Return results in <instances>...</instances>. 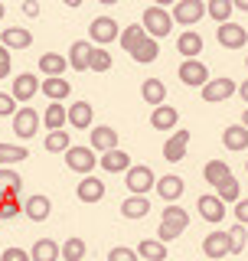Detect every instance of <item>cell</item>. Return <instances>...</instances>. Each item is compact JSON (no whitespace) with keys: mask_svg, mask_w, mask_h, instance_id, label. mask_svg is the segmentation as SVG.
Returning <instances> with one entry per match:
<instances>
[{"mask_svg":"<svg viewBox=\"0 0 248 261\" xmlns=\"http://www.w3.org/2000/svg\"><path fill=\"white\" fill-rule=\"evenodd\" d=\"M140 27H144V33L151 39H157L160 43L163 36H170L173 33V16H170V10H163V7H147L144 10V16H140Z\"/></svg>","mask_w":248,"mask_h":261,"instance_id":"obj_1","label":"cell"},{"mask_svg":"<svg viewBox=\"0 0 248 261\" xmlns=\"http://www.w3.org/2000/svg\"><path fill=\"white\" fill-rule=\"evenodd\" d=\"M124 186L131 190V196H147L157 186V176L151 167H144V163H137V167H131L128 173H124Z\"/></svg>","mask_w":248,"mask_h":261,"instance_id":"obj_2","label":"cell"},{"mask_svg":"<svg viewBox=\"0 0 248 261\" xmlns=\"http://www.w3.org/2000/svg\"><path fill=\"white\" fill-rule=\"evenodd\" d=\"M95 163L98 160H95V150H92V147H76V144H72L69 150H65V167H69L72 173L88 176L95 170Z\"/></svg>","mask_w":248,"mask_h":261,"instance_id":"obj_3","label":"cell"},{"mask_svg":"<svg viewBox=\"0 0 248 261\" xmlns=\"http://www.w3.org/2000/svg\"><path fill=\"white\" fill-rule=\"evenodd\" d=\"M88 36H92V43L95 46H108V43H114V39L121 36V30H118V23L111 20V16H95L92 23H88Z\"/></svg>","mask_w":248,"mask_h":261,"instance_id":"obj_4","label":"cell"},{"mask_svg":"<svg viewBox=\"0 0 248 261\" xmlns=\"http://www.w3.org/2000/svg\"><path fill=\"white\" fill-rule=\"evenodd\" d=\"M39 124H43V118L36 114V108H16V114H13V134L20 137V141H30L33 134L39 130Z\"/></svg>","mask_w":248,"mask_h":261,"instance_id":"obj_5","label":"cell"},{"mask_svg":"<svg viewBox=\"0 0 248 261\" xmlns=\"http://www.w3.org/2000/svg\"><path fill=\"white\" fill-rule=\"evenodd\" d=\"M173 23H183V27H193V23H200L206 16V4L203 0H180V4H173Z\"/></svg>","mask_w":248,"mask_h":261,"instance_id":"obj_6","label":"cell"},{"mask_svg":"<svg viewBox=\"0 0 248 261\" xmlns=\"http://www.w3.org/2000/svg\"><path fill=\"white\" fill-rule=\"evenodd\" d=\"M200 92H203V101L219 105V101H229V98L238 92V85H235L232 79H212V82H206Z\"/></svg>","mask_w":248,"mask_h":261,"instance_id":"obj_7","label":"cell"},{"mask_svg":"<svg viewBox=\"0 0 248 261\" xmlns=\"http://www.w3.org/2000/svg\"><path fill=\"white\" fill-rule=\"evenodd\" d=\"M180 82H183L186 88H203L206 82H209V69H206V62L183 59V65H180Z\"/></svg>","mask_w":248,"mask_h":261,"instance_id":"obj_8","label":"cell"},{"mask_svg":"<svg viewBox=\"0 0 248 261\" xmlns=\"http://www.w3.org/2000/svg\"><path fill=\"white\" fill-rule=\"evenodd\" d=\"M216 39H219L222 49H242V46L248 43V30L229 20V23H222V27L216 30Z\"/></svg>","mask_w":248,"mask_h":261,"instance_id":"obj_9","label":"cell"},{"mask_svg":"<svg viewBox=\"0 0 248 261\" xmlns=\"http://www.w3.org/2000/svg\"><path fill=\"white\" fill-rule=\"evenodd\" d=\"M196 212H200L206 222H222V219H226V202H222L216 193H206V196L196 199Z\"/></svg>","mask_w":248,"mask_h":261,"instance_id":"obj_10","label":"cell"},{"mask_svg":"<svg viewBox=\"0 0 248 261\" xmlns=\"http://www.w3.org/2000/svg\"><path fill=\"white\" fill-rule=\"evenodd\" d=\"M203 255L206 258H212V261H219V258H226V255H232V245H229V232H209L203 239Z\"/></svg>","mask_w":248,"mask_h":261,"instance_id":"obj_11","label":"cell"},{"mask_svg":"<svg viewBox=\"0 0 248 261\" xmlns=\"http://www.w3.org/2000/svg\"><path fill=\"white\" fill-rule=\"evenodd\" d=\"M39 92V79L33 75V72H23V75H16L13 79V88H10V95H13V101H23V105H30V98Z\"/></svg>","mask_w":248,"mask_h":261,"instance_id":"obj_12","label":"cell"},{"mask_svg":"<svg viewBox=\"0 0 248 261\" xmlns=\"http://www.w3.org/2000/svg\"><path fill=\"white\" fill-rule=\"evenodd\" d=\"M154 190L160 193V199H167L170 206H173V202H177L180 196L186 193V183H183V179H180L177 173H167V176H160V179H157V186H154Z\"/></svg>","mask_w":248,"mask_h":261,"instance_id":"obj_13","label":"cell"},{"mask_svg":"<svg viewBox=\"0 0 248 261\" xmlns=\"http://www.w3.org/2000/svg\"><path fill=\"white\" fill-rule=\"evenodd\" d=\"M186 147H189V130H173L170 141L163 144V157H167L170 163H180L186 157Z\"/></svg>","mask_w":248,"mask_h":261,"instance_id":"obj_14","label":"cell"},{"mask_svg":"<svg viewBox=\"0 0 248 261\" xmlns=\"http://www.w3.org/2000/svg\"><path fill=\"white\" fill-rule=\"evenodd\" d=\"M65 111H69V124L76 127V130L92 127V121H95V108H92L88 101H72Z\"/></svg>","mask_w":248,"mask_h":261,"instance_id":"obj_15","label":"cell"},{"mask_svg":"<svg viewBox=\"0 0 248 261\" xmlns=\"http://www.w3.org/2000/svg\"><path fill=\"white\" fill-rule=\"evenodd\" d=\"M98 167L105 170V173H128L131 167H134V163H131V157L128 153L121 150H108V153H102V160H98Z\"/></svg>","mask_w":248,"mask_h":261,"instance_id":"obj_16","label":"cell"},{"mask_svg":"<svg viewBox=\"0 0 248 261\" xmlns=\"http://www.w3.org/2000/svg\"><path fill=\"white\" fill-rule=\"evenodd\" d=\"M177 124H180V111L170 108V105H160V108L151 111V127L160 130V134H163V130H173Z\"/></svg>","mask_w":248,"mask_h":261,"instance_id":"obj_17","label":"cell"},{"mask_svg":"<svg viewBox=\"0 0 248 261\" xmlns=\"http://www.w3.org/2000/svg\"><path fill=\"white\" fill-rule=\"evenodd\" d=\"M92 150H102V153L118 150V130L108 127V124H98V127H92Z\"/></svg>","mask_w":248,"mask_h":261,"instance_id":"obj_18","label":"cell"},{"mask_svg":"<svg viewBox=\"0 0 248 261\" xmlns=\"http://www.w3.org/2000/svg\"><path fill=\"white\" fill-rule=\"evenodd\" d=\"M160 225H167V228H173V232L183 235L186 228H189V212H186V209H180L177 202H173V206H167V209L160 212Z\"/></svg>","mask_w":248,"mask_h":261,"instance_id":"obj_19","label":"cell"},{"mask_svg":"<svg viewBox=\"0 0 248 261\" xmlns=\"http://www.w3.org/2000/svg\"><path fill=\"white\" fill-rule=\"evenodd\" d=\"M76 196H79V202H102V196H105V183L102 179H95V176H85L82 183L76 186Z\"/></svg>","mask_w":248,"mask_h":261,"instance_id":"obj_20","label":"cell"},{"mask_svg":"<svg viewBox=\"0 0 248 261\" xmlns=\"http://www.w3.org/2000/svg\"><path fill=\"white\" fill-rule=\"evenodd\" d=\"M92 43H88V39H76V43L69 46V65L76 72H85L88 69V59H92Z\"/></svg>","mask_w":248,"mask_h":261,"instance_id":"obj_21","label":"cell"},{"mask_svg":"<svg viewBox=\"0 0 248 261\" xmlns=\"http://www.w3.org/2000/svg\"><path fill=\"white\" fill-rule=\"evenodd\" d=\"M140 98H144L151 108H160V105L167 101V85H163L160 79H144V85H140Z\"/></svg>","mask_w":248,"mask_h":261,"instance_id":"obj_22","label":"cell"},{"mask_svg":"<svg viewBox=\"0 0 248 261\" xmlns=\"http://www.w3.org/2000/svg\"><path fill=\"white\" fill-rule=\"evenodd\" d=\"M0 46H7V49H30L33 46V33L23 30V27H10V30L0 33Z\"/></svg>","mask_w":248,"mask_h":261,"instance_id":"obj_23","label":"cell"},{"mask_svg":"<svg viewBox=\"0 0 248 261\" xmlns=\"http://www.w3.org/2000/svg\"><path fill=\"white\" fill-rule=\"evenodd\" d=\"M69 69V59L59 53H46V56H39V72H43L46 79H62V72Z\"/></svg>","mask_w":248,"mask_h":261,"instance_id":"obj_24","label":"cell"},{"mask_svg":"<svg viewBox=\"0 0 248 261\" xmlns=\"http://www.w3.org/2000/svg\"><path fill=\"white\" fill-rule=\"evenodd\" d=\"M23 212H27L33 222H46V219H49V212H53V202H49V196L36 193V196H30V199H27Z\"/></svg>","mask_w":248,"mask_h":261,"instance_id":"obj_25","label":"cell"},{"mask_svg":"<svg viewBox=\"0 0 248 261\" xmlns=\"http://www.w3.org/2000/svg\"><path fill=\"white\" fill-rule=\"evenodd\" d=\"M177 49H180V56H186V59H196V56L203 53V36L196 30H183L180 39H177Z\"/></svg>","mask_w":248,"mask_h":261,"instance_id":"obj_26","label":"cell"},{"mask_svg":"<svg viewBox=\"0 0 248 261\" xmlns=\"http://www.w3.org/2000/svg\"><path fill=\"white\" fill-rule=\"evenodd\" d=\"M39 92H43L49 101H56V105H62L65 98H69L72 92V85L65 79H46V82H39Z\"/></svg>","mask_w":248,"mask_h":261,"instance_id":"obj_27","label":"cell"},{"mask_svg":"<svg viewBox=\"0 0 248 261\" xmlns=\"http://www.w3.org/2000/svg\"><path fill=\"white\" fill-rule=\"evenodd\" d=\"M43 124L49 127V134H53V130H62L65 124H69V111H65V105L49 101V108L43 111Z\"/></svg>","mask_w":248,"mask_h":261,"instance_id":"obj_28","label":"cell"},{"mask_svg":"<svg viewBox=\"0 0 248 261\" xmlns=\"http://www.w3.org/2000/svg\"><path fill=\"white\" fill-rule=\"evenodd\" d=\"M147 212H151V199H147V196H128V199L121 202L124 219H144Z\"/></svg>","mask_w":248,"mask_h":261,"instance_id":"obj_29","label":"cell"},{"mask_svg":"<svg viewBox=\"0 0 248 261\" xmlns=\"http://www.w3.org/2000/svg\"><path fill=\"white\" fill-rule=\"evenodd\" d=\"M59 258V245L56 239H36L30 248V261H56Z\"/></svg>","mask_w":248,"mask_h":261,"instance_id":"obj_30","label":"cell"},{"mask_svg":"<svg viewBox=\"0 0 248 261\" xmlns=\"http://www.w3.org/2000/svg\"><path fill=\"white\" fill-rule=\"evenodd\" d=\"M134 251H137V258H144V261H163L167 258V245L157 242V239H140V245Z\"/></svg>","mask_w":248,"mask_h":261,"instance_id":"obj_31","label":"cell"},{"mask_svg":"<svg viewBox=\"0 0 248 261\" xmlns=\"http://www.w3.org/2000/svg\"><path fill=\"white\" fill-rule=\"evenodd\" d=\"M222 144H226L229 150H248V127H242V124H229L226 134H222Z\"/></svg>","mask_w":248,"mask_h":261,"instance_id":"obj_32","label":"cell"},{"mask_svg":"<svg viewBox=\"0 0 248 261\" xmlns=\"http://www.w3.org/2000/svg\"><path fill=\"white\" fill-rule=\"evenodd\" d=\"M203 176H206V183H209V186H219V183H226V179L232 176V170H229L226 160H209L203 167Z\"/></svg>","mask_w":248,"mask_h":261,"instance_id":"obj_33","label":"cell"},{"mask_svg":"<svg viewBox=\"0 0 248 261\" xmlns=\"http://www.w3.org/2000/svg\"><path fill=\"white\" fill-rule=\"evenodd\" d=\"M147 39V33H144V27L140 23H131L128 30H121V36H118V43H121V49L124 53H134V49L140 46Z\"/></svg>","mask_w":248,"mask_h":261,"instance_id":"obj_34","label":"cell"},{"mask_svg":"<svg viewBox=\"0 0 248 261\" xmlns=\"http://www.w3.org/2000/svg\"><path fill=\"white\" fill-rule=\"evenodd\" d=\"M23 160H30V150L23 144H0V167L23 163Z\"/></svg>","mask_w":248,"mask_h":261,"instance_id":"obj_35","label":"cell"},{"mask_svg":"<svg viewBox=\"0 0 248 261\" xmlns=\"http://www.w3.org/2000/svg\"><path fill=\"white\" fill-rule=\"evenodd\" d=\"M235 13V4L232 0H212V4H206V16H212V20L219 23H229V16Z\"/></svg>","mask_w":248,"mask_h":261,"instance_id":"obj_36","label":"cell"},{"mask_svg":"<svg viewBox=\"0 0 248 261\" xmlns=\"http://www.w3.org/2000/svg\"><path fill=\"white\" fill-rule=\"evenodd\" d=\"M85 255H88V248H85V242H82V239H65L59 245V258L62 261H82Z\"/></svg>","mask_w":248,"mask_h":261,"instance_id":"obj_37","label":"cell"},{"mask_svg":"<svg viewBox=\"0 0 248 261\" xmlns=\"http://www.w3.org/2000/svg\"><path fill=\"white\" fill-rule=\"evenodd\" d=\"M20 186H23V179H20L16 170L0 167V193H4V196H16V193H20Z\"/></svg>","mask_w":248,"mask_h":261,"instance_id":"obj_38","label":"cell"},{"mask_svg":"<svg viewBox=\"0 0 248 261\" xmlns=\"http://www.w3.org/2000/svg\"><path fill=\"white\" fill-rule=\"evenodd\" d=\"M157 56H160V43L147 36L144 43H140V46L134 49V53H131V59H134V62H144V65H147V62H154Z\"/></svg>","mask_w":248,"mask_h":261,"instance_id":"obj_39","label":"cell"},{"mask_svg":"<svg viewBox=\"0 0 248 261\" xmlns=\"http://www.w3.org/2000/svg\"><path fill=\"white\" fill-rule=\"evenodd\" d=\"M43 147L49 153H65L72 147V137L65 134V130H53V134H46V141H43Z\"/></svg>","mask_w":248,"mask_h":261,"instance_id":"obj_40","label":"cell"},{"mask_svg":"<svg viewBox=\"0 0 248 261\" xmlns=\"http://www.w3.org/2000/svg\"><path fill=\"white\" fill-rule=\"evenodd\" d=\"M216 196H219L222 202H238V199H242V186H238V179H235V176H229L226 183H219V186H216Z\"/></svg>","mask_w":248,"mask_h":261,"instance_id":"obj_41","label":"cell"},{"mask_svg":"<svg viewBox=\"0 0 248 261\" xmlns=\"http://www.w3.org/2000/svg\"><path fill=\"white\" fill-rule=\"evenodd\" d=\"M229 245H232V255H242L245 251V245H248V232H245V225H232L229 228Z\"/></svg>","mask_w":248,"mask_h":261,"instance_id":"obj_42","label":"cell"},{"mask_svg":"<svg viewBox=\"0 0 248 261\" xmlns=\"http://www.w3.org/2000/svg\"><path fill=\"white\" fill-rule=\"evenodd\" d=\"M88 69H92V72H108V69H111V56H108V49L95 46V49H92V59H88Z\"/></svg>","mask_w":248,"mask_h":261,"instance_id":"obj_43","label":"cell"},{"mask_svg":"<svg viewBox=\"0 0 248 261\" xmlns=\"http://www.w3.org/2000/svg\"><path fill=\"white\" fill-rule=\"evenodd\" d=\"M108 261H140L134 248H128V245H114L108 251Z\"/></svg>","mask_w":248,"mask_h":261,"instance_id":"obj_44","label":"cell"},{"mask_svg":"<svg viewBox=\"0 0 248 261\" xmlns=\"http://www.w3.org/2000/svg\"><path fill=\"white\" fill-rule=\"evenodd\" d=\"M20 202H16V196H10V199H4L0 202V219H4V222H10V219H16L20 216Z\"/></svg>","mask_w":248,"mask_h":261,"instance_id":"obj_45","label":"cell"},{"mask_svg":"<svg viewBox=\"0 0 248 261\" xmlns=\"http://www.w3.org/2000/svg\"><path fill=\"white\" fill-rule=\"evenodd\" d=\"M7 114H16V101H13V95L10 92H0V118H7Z\"/></svg>","mask_w":248,"mask_h":261,"instance_id":"obj_46","label":"cell"},{"mask_svg":"<svg viewBox=\"0 0 248 261\" xmlns=\"http://www.w3.org/2000/svg\"><path fill=\"white\" fill-rule=\"evenodd\" d=\"M0 261H30V251H23V248H4Z\"/></svg>","mask_w":248,"mask_h":261,"instance_id":"obj_47","label":"cell"},{"mask_svg":"<svg viewBox=\"0 0 248 261\" xmlns=\"http://www.w3.org/2000/svg\"><path fill=\"white\" fill-rule=\"evenodd\" d=\"M235 222L238 225H248V199H238L235 202Z\"/></svg>","mask_w":248,"mask_h":261,"instance_id":"obj_48","label":"cell"},{"mask_svg":"<svg viewBox=\"0 0 248 261\" xmlns=\"http://www.w3.org/2000/svg\"><path fill=\"white\" fill-rule=\"evenodd\" d=\"M23 13H27L30 20H33V16H39V4H30V0H27V4H23Z\"/></svg>","mask_w":248,"mask_h":261,"instance_id":"obj_49","label":"cell"},{"mask_svg":"<svg viewBox=\"0 0 248 261\" xmlns=\"http://www.w3.org/2000/svg\"><path fill=\"white\" fill-rule=\"evenodd\" d=\"M0 65H10V49L0 46Z\"/></svg>","mask_w":248,"mask_h":261,"instance_id":"obj_50","label":"cell"},{"mask_svg":"<svg viewBox=\"0 0 248 261\" xmlns=\"http://www.w3.org/2000/svg\"><path fill=\"white\" fill-rule=\"evenodd\" d=\"M238 98H242V101L248 105V79L242 82V85H238Z\"/></svg>","mask_w":248,"mask_h":261,"instance_id":"obj_51","label":"cell"},{"mask_svg":"<svg viewBox=\"0 0 248 261\" xmlns=\"http://www.w3.org/2000/svg\"><path fill=\"white\" fill-rule=\"evenodd\" d=\"M235 10H242V13H248V0H238V4H235Z\"/></svg>","mask_w":248,"mask_h":261,"instance_id":"obj_52","label":"cell"},{"mask_svg":"<svg viewBox=\"0 0 248 261\" xmlns=\"http://www.w3.org/2000/svg\"><path fill=\"white\" fill-rule=\"evenodd\" d=\"M7 75H10V65H0V82H4Z\"/></svg>","mask_w":248,"mask_h":261,"instance_id":"obj_53","label":"cell"},{"mask_svg":"<svg viewBox=\"0 0 248 261\" xmlns=\"http://www.w3.org/2000/svg\"><path fill=\"white\" fill-rule=\"evenodd\" d=\"M242 127H248V108H245V114H242Z\"/></svg>","mask_w":248,"mask_h":261,"instance_id":"obj_54","label":"cell"},{"mask_svg":"<svg viewBox=\"0 0 248 261\" xmlns=\"http://www.w3.org/2000/svg\"><path fill=\"white\" fill-rule=\"evenodd\" d=\"M0 20H4V4H0Z\"/></svg>","mask_w":248,"mask_h":261,"instance_id":"obj_55","label":"cell"},{"mask_svg":"<svg viewBox=\"0 0 248 261\" xmlns=\"http://www.w3.org/2000/svg\"><path fill=\"white\" fill-rule=\"evenodd\" d=\"M245 69H248V56H245Z\"/></svg>","mask_w":248,"mask_h":261,"instance_id":"obj_56","label":"cell"},{"mask_svg":"<svg viewBox=\"0 0 248 261\" xmlns=\"http://www.w3.org/2000/svg\"><path fill=\"white\" fill-rule=\"evenodd\" d=\"M245 170H248V163H245Z\"/></svg>","mask_w":248,"mask_h":261,"instance_id":"obj_57","label":"cell"}]
</instances>
